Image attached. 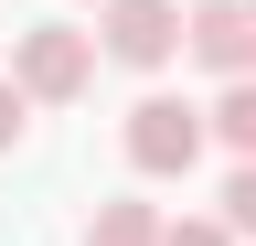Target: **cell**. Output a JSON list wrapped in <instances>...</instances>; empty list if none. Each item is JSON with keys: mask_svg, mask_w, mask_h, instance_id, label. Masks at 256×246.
Listing matches in <instances>:
<instances>
[{"mask_svg": "<svg viewBox=\"0 0 256 246\" xmlns=\"http://www.w3.org/2000/svg\"><path fill=\"white\" fill-rule=\"evenodd\" d=\"M118 139H128V171H139V182H192V161H203V139H214V107H192V97H139Z\"/></svg>", "mask_w": 256, "mask_h": 246, "instance_id": "1", "label": "cell"}, {"mask_svg": "<svg viewBox=\"0 0 256 246\" xmlns=\"http://www.w3.org/2000/svg\"><path fill=\"white\" fill-rule=\"evenodd\" d=\"M96 33H75V22H32V33H11V75H22V97L32 107H75L86 86H96Z\"/></svg>", "mask_w": 256, "mask_h": 246, "instance_id": "2", "label": "cell"}, {"mask_svg": "<svg viewBox=\"0 0 256 246\" xmlns=\"http://www.w3.org/2000/svg\"><path fill=\"white\" fill-rule=\"evenodd\" d=\"M96 43H107V65L160 75L171 54H192V11L182 0H107V11H96Z\"/></svg>", "mask_w": 256, "mask_h": 246, "instance_id": "3", "label": "cell"}, {"mask_svg": "<svg viewBox=\"0 0 256 246\" xmlns=\"http://www.w3.org/2000/svg\"><path fill=\"white\" fill-rule=\"evenodd\" d=\"M192 65L224 75V86L256 75V11L246 0H192Z\"/></svg>", "mask_w": 256, "mask_h": 246, "instance_id": "4", "label": "cell"}, {"mask_svg": "<svg viewBox=\"0 0 256 246\" xmlns=\"http://www.w3.org/2000/svg\"><path fill=\"white\" fill-rule=\"evenodd\" d=\"M86 246H171V225H160V203H139V193H107L86 214Z\"/></svg>", "mask_w": 256, "mask_h": 246, "instance_id": "5", "label": "cell"}, {"mask_svg": "<svg viewBox=\"0 0 256 246\" xmlns=\"http://www.w3.org/2000/svg\"><path fill=\"white\" fill-rule=\"evenodd\" d=\"M214 139L235 150V161H256V75H246V86H224V97H214Z\"/></svg>", "mask_w": 256, "mask_h": 246, "instance_id": "6", "label": "cell"}, {"mask_svg": "<svg viewBox=\"0 0 256 246\" xmlns=\"http://www.w3.org/2000/svg\"><path fill=\"white\" fill-rule=\"evenodd\" d=\"M224 225H235V235H256V161H235V171H224Z\"/></svg>", "mask_w": 256, "mask_h": 246, "instance_id": "7", "label": "cell"}, {"mask_svg": "<svg viewBox=\"0 0 256 246\" xmlns=\"http://www.w3.org/2000/svg\"><path fill=\"white\" fill-rule=\"evenodd\" d=\"M22 129H32V97H22V75H0V150H22Z\"/></svg>", "mask_w": 256, "mask_h": 246, "instance_id": "8", "label": "cell"}, {"mask_svg": "<svg viewBox=\"0 0 256 246\" xmlns=\"http://www.w3.org/2000/svg\"><path fill=\"white\" fill-rule=\"evenodd\" d=\"M171 246H235V225H224V214H182Z\"/></svg>", "mask_w": 256, "mask_h": 246, "instance_id": "9", "label": "cell"}, {"mask_svg": "<svg viewBox=\"0 0 256 246\" xmlns=\"http://www.w3.org/2000/svg\"><path fill=\"white\" fill-rule=\"evenodd\" d=\"M96 11H107V0H96Z\"/></svg>", "mask_w": 256, "mask_h": 246, "instance_id": "10", "label": "cell"}, {"mask_svg": "<svg viewBox=\"0 0 256 246\" xmlns=\"http://www.w3.org/2000/svg\"><path fill=\"white\" fill-rule=\"evenodd\" d=\"M246 11H256V0H246Z\"/></svg>", "mask_w": 256, "mask_h": 246, "instance_id": "11", "label": "cell"}]
</instances>
